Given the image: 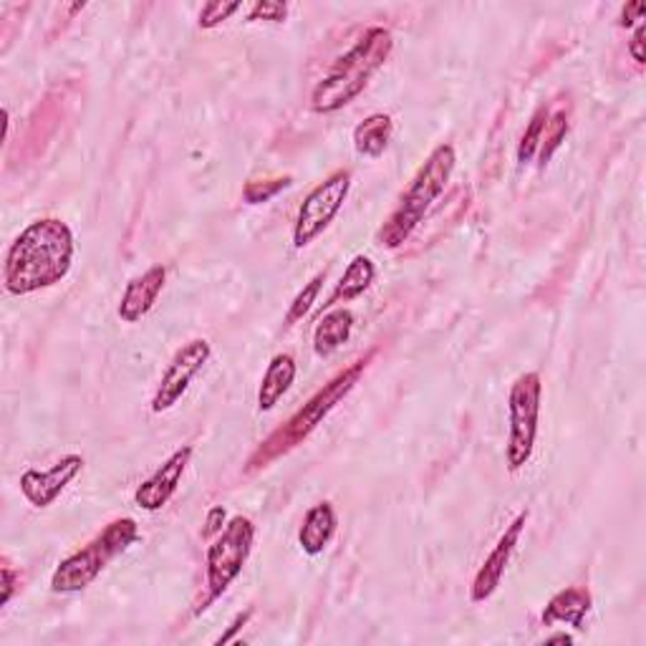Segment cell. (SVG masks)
<instances>
[{"label":"cell","mask_w":646,"mask_h":646,"mask_svg":"<svg viewBox=\"0 0 646 646\" xmlns=\"http://www.w3.org/2000/svg\"><path fill=\"white\" fill-rule=\"evenodd\" d=\"M251 618H253V608H247V612H243V614H237V616L233 618V624H230V626H227V632H225V634H220V636H218V639H215V644H218V646H223V644H230V642H233V639H235V634H237V632H241V629H243V626H245L247 622H251Z\"/></svg>","instance_id":"28"},{"label":"cell","mask_w":646,"mask_h":646,"mask_svg":"<svg viewBox=\"0 0 646 646\" xmlns=\"http://www.w3.org/2000/svg\"><path fill=\"white\" fill-rule=\"evenodd\" d=\"M644 39H646V23L642 21L636 25V31L629 41V56L636 61V66L646 64V53H644Z\"/></svg>","instance_id":"27"},{"label":"cell","mask_w":646,"mask_h":646,"mask_svg":"<svg viewBox=\"0 0 646 646\" xmlns=\"http://www.w3.org/2000/svg\"><path fill=\"white\" fill-rule=\"evenodd\" d=\"M394 51V39L384 25H371L353 46L333 61L311 92L316 114H336L349 106L369 86L371 76L382 68Z\"/></svg>","instance_id":"2"},{"label":"cell","mask_w":646,"mask_h":646,"mask_svg":"<svg viewBox=\"0 0 646 646\" xmlns=\"http://www.w3.org/2000/svg\"><path fill=\"white\" fill-rule=\"evenodd\" d=\"M288 15V6L278 3V0H263V3H255L247 13V21H273L283 23Z\"/></svg>","instance_id":"25"},{"label":"cell","mask_w":646,"mask_h":646,"mask_svg":"<svg viewBox=\"0 0 646 646\" xmlns=\"http://www.w3.org/2000/svg\"><path fill=\"white\" fill-rule=\"evenodd\" d=\"M298 364L290 353H276L265 369L263 382L258 386V412H271L283 396L288 394L290 384L296 382Z\"/></svg>","instance_id":"16"},{"label":"cell","mask_w":646,"mask_h":646,"mask_svg":"<svg viewBox=\"0 0 646 646\" xmlns=\"http://www.w3.org/2000/svg\"><path fill=\"white\" fill-rule=\"evenodd\" d=\"M165 283H167L165 265H152V268L141 273V276L131 278L121 294L117 316L124 324H139L141 318L155 308Z\"/></svg>","instance_id":"13"},{"label":"cell","mask_w":646,"mask_h":646,"mask_svg":"<svg viewBox=\"0 0 646 646\" xmlns=\"http://www.w3.org/2000/svg\"><path fill=\"white\" fill-rule=\"evenodd\" d=\"M569 131H571L569 114H565L563 109L548 112L543 139H541V147H538V159H541V167L551 162L553 155L559 152L561 145L565 141V137H569Z\"/></svg>","instance_id":"20"},{"label":"cell","mask_w":646,"mask_h":646,"mask_svg":"<svg viewBox=\"0 0 646 646\" xmlns=\"http://www.w3.org/2000/svg\"><path fill=\"white\" fill-rule=\"evenodd\" d=\"M336 528H339V516H336L333 502L324 500L316 502L314 508H308L304 516V523L298 528V546L306 555H321L326 546L331 543L336 536Z\"/></svg>","instance_id":"14"},{"label":"cell","mask_w":646,"mask_h":646,"mask_svg":"<svg viewBox=\"0 0 646 646\" xmlns=\"http://www.w3.org/2000/svg\"><path fill=\"white\" fill-rule=\"evenodd\" d=\"M15 581H18V571H13L11 565H3V571H0V583H3V596H0V606H8V601L13 599Z\"/></svg>","instance_id":"30"},{"label":"cell","mask_w":646,"mask_h":646,"mask_svg":"<svg viewBox=\"0 0 646 646\" xmlns=\"http://www.w3.org/2000/svg\"><path fill=\"white\" fill-rule=\"evenodd\" d=\"M546 121H548V109H546V106H541V109L533 114V119H530L526 135H523V139H520V145H518V162L520 165L533 162V157L538 155V147H541Z\"/></svg>","instance_id":"22"},{"label":"cell","mask_w":646,"mask_h":646,"mask_svg":"<svg viewBox=\"0 0 646 646\" xmlns=\"http://www.w3.org/2000/svg\"><path fill=\"white\" fill-rule=\"evenodd\" d=\"M528 523V510L518 512L512 518V523L506 528V533L498 538V543L493 546V551L488 553V559L483 561L480 569H477L473 586H470V599L473 604H485V601L493 599L495 591L500 589L502 576H506V569L516 553V546L520 543V536H523Z\"/></svg>","instance_id":"10"},{"label":"cell","mask_w":646,"mask_h":646,"mask_svg":"<svg viewBox=\"0 0 646 646\" xmlns=\"http://www.w3.org/2000/svg\"><path fill=\"white\" fill-rule=\"evenodd\" d=\"M139 538L141 533L135 518L112 520L94 541H88L82 551L71 553L56 565L51 576V591L53 594H78V591L88 589L102 576L106 565L124 551H129Z\"/></svg>","instance_id":"5"},{"label":"cell","mask_w":646,"mask_h":646,"mask_svg":"<svg viewBox=\"0 0 646 646\" xmlns=\"http://www.w3.org/2000/svg\"><path fill=\"white\" fill-rule=\"evenodd\" d=\"M194 455L192 445H184L165 459L157 470L147 477L145 483L135 490V506L145 512L162 510L167 502L174 498L177 488H180L184 473H188L190 459Z\"/></svg>","instance_id":"12"},{"label":"cell","mask_w":646,"mask_h":646,"mask_svg":"<svg viewBox=\"0 0 646 646\" xmlns=\"http://www.w3.org/2000/svg\"><path fill=\"white\" fill-rule=\"evenodd\" d=\"M353 324H357V318H353L349 308H343V306L329 308V314H326L314 329L316 357L326 359V357H331L333 351H339L343 343L351 339Z\"/></svg>","instance_id":"18"},{"label":"cell","mask_w":646,"mask_h":646,"mask_svg":"<svg viewBox=\"0 0 646 646\" xmlns=\"http://www.w3.org/2000/svg\"><path fill=\"white\" fill-rule=\"evenodd\" d=\"M455 165L457 155L453 145H440L432 149L417 174L412 177L410 188L404 190L400 205L394 208L382 230H379V243L384 247H400L420 227L427 210L445 192L449 177L455 172Z\"/></svg>","instance_id":"4"},{"label":"cell","mask_w":646,"mask_h":646,"mask_svg":"<svg viewBox=\"0 0 646 646\" xmlns=\"http://www.w3.org/2000/svg\"><path fill=\"white\" fill-rule=\"evenodd\" d=\"M225 523H227V510L223 506L210 508L208 518H205V538H212V536L223 533Z\"/></svg>","instance_id":"26"},{"label":"cell","mask_w":646,"mask_h":646,"mask_svg":"<svg viewBox=\"0 0 646 646\" xmlns=\"http://www.w3.org/2000/svg\"><path fill=\"white\" fill-rule=\"evenodd\" d=\"M74 233L59 218H41L21 230L6 253L3 286L11 296H31L68 276L74 265Z\"/></svg>","instance_id":"1"},{"label":"cell","mask_w":646,"mask_h":646,"mask_svg":"<svg viewBox=\"0 0 646 646\" xmlns=\"http://www.w3.org/2000/svg\"><path fill=\"white\" fill-rule=\"evenodd\" d=\"M644 15H646V3H642V0H634V3H629V6H624L622 8V23L624 29H632V25L636 23V21H644Z\"/></svg>","instance_id":"29"},{"label":"cell","mask_w":646,"mask_h":646,"mask_svg":"<svg viewBox=\"0 0 646 646\" xmlns=\"http://www.w3.org/2000/svg\"><path fill=\"white\" fill-rule=\"evenodd\" d=\"M377 278V265L369 255H353L351 263L343 271L341 280L336 283L333 294L326 298L324 308H336L341 304H349V300H357L359 296H364L371 288V283Z\"/></svg>","instance_id":"17"},{"label":"cell","mask_w":646,"mask_h":646,"mask_svg":"<svg viewBox=\"0 0 646 646\" xmlns=\"http://www.w3.org/2000/svg\"><path fill=\"white\" fill-rule=\"evenodd\" d=\"M290 182H294V177H278V180H268V182H258V180H251L245 184L243 190V200L247 205H263V202H268L280 194L283 190L290 188Z\"/></svg>","instance_id":"23"},{"label":"cell","mask_w":646,"mask_h":646,"mask_svg":"<svg viewBox=\"0 0 646 646\" xmlns=\"http://www.w3.org/2000/svg\"><path fill=\"white\" fill-rule=\"evenodd\" d=\"M394 137V119L389 114H371L364 121H359L353 127V149L357 155L379 159L389 147V141Z\"/></svg>","instance_id":"19"},{"label":"cell","mask_w":646,"mask_h":646,"mask_svg":"<svg viewBox=\"0 0 646 646\" xmlns=\"http://www.w3.org/2000/svg\"><path fill=\"white\" fill-rule=\"evenodd\" d=\"M82 470H84V457L74 453L61 457L56 465L49 467V470H25L21 475L23 498L29 500L33 508L46 510L61 498V493H64L68 485L82 475Z\"/></svg>","instance_id":"11"},{"label":"cell","mask_w":646,"mask_h":646,"mask_svg":"<svg viewBox=\"0 0 646 646\" xmlns=\"http://www.w3.org/2000/svg\"><path fill=\"white\" fill-rule=\"evenodd\" d=\"M548 644H553V642H561V644H573V636L571 634H551L546 639Z\"/></svg>","instance_id":"31"},{"label":"cell","mask_w":646,"mask_h":646,"mask_svg":"<svg viewBox=\"0 0 646 646\" xmlns=\"http://www.w3.org/2000/svg\"><path fill=\"white\" fill-rule=\"evenodd\" d=\"M210 357L212 347L208 339H190L188 343H182L170 364H167L162 379H159L157 392L152 396V412L162 414L170 412L174 404H180L182 396L188 394L192 379L205 369Z\"/></svg>","instance_id":"9"},{"label":"cell","mask_w":646,"mask_h":646,"mask_svg":"<svg viewBox=\"0 0 646 646\" xmlns=\"http://www.w3.org/2000/svg\"><path fill=\"white\" fill-rule=\"evenodd\" d=\"M594 606V596H591L589 589L583 586H569L555 594L551 601H548L543 608L541 622L546 626L553 624H569L573 629L581 632L583 624H586V616Z\"/></svg>","instance_id":"15"},{"label":"cell","mask_w":646,"mask_h":646,"mask_svg":"<svg viewBox=\"0 0 646 646\" xmlns=\"http://www.w3.org/2000/svg\"><path fill=\"white\" fill-rule=\"evenodd\" d=\"M253 541H255V526L251 518L235 516L227 520L223 533H218V538L210 543L205 553L208 596L194 614L205 612L210 604H215L218 599H223L225 591L233 586V581L241 576L247 559H251Z\"/></svg>","instance_id":"6"},{"label":"cell","mask_w":646,"mask_h":646,"mask_svg":"<svg viewBox=\"0 0 646 646\" xmlns=\"http://www.w3.org/2000/svg\"><path fill=\"white\" fill-rule=\"evenodd\" d=\"M243 3H237V0H233V3H223V0H218V3H208L202 6V11L198 15V25L200 29H218L220 23L227 21V18H233L237 11H241Z\"/></svg>","instance_id":"24"},{"label":"cell","mask_w":646,"mask_h":646,"mask_svg":"<svg viewBox=\"0 0 646 646\" xmlns=\"http://www.w3.org/2000/svg\"><path fill=\"white\" fill-rule=\"evenodd\" d=\"M371 357H374V353H367L364 359L353 361L349 369L339 371V374H336L329 384L318 389V392L304 406H300L294 417H290L286 424H283V427H278L276 432H273V435H268L261 442L258 449H255V453L251 455V459H247L245 470L255 473V470H261V467H268L273 459L283 457L294 447H298L306 437H311L318 424H321L333 412V406L339 404L343 396H349L351 389L359 384V379L364 377Z\"/></svg>","instance_id":"3"},{"label":"cell","mask_w":646,"mask_h":646,"mask_svg":"<svg viewBox=\"0 0 646 646\" xmlns=\"http://www.w3.org/2000/svg\"><path fill=\"white\" fill-rule=\"evenodd\" d=\"M324 280H326V271L316 273V276L308 280L304 288H300V294L294 298V304H290L288 314H286V324L288 326L304 321V318L311 314V308L318 300V294H321V288H324Z\"/></svg>","instance_id":"21"},{"label":"cell","mask_w":646,"mask_h":646,"mask_svg":"<svg viewBox=\"0 0 646 646\" xmlns=\"http://www.w3.org/2000/svg\"><path fill=\"white\" fill-rule=\"evenodd\" d=\"M349 190H351V172L336 170L306 194L304 202H300L296 223H294L296 251H304V247L311 245L316 237L333 223V218L339 215L343 202H347L349 198Z\"/></svg>","instance_id":"8"},{"label":"cell","mask_w":646,"mask_h":646,"mask_svg":"<svg viewBox=\"0 0 646 646\" xmlns=\"http://www.w3.org/2000/svg\"><path fill=\"white\" fill-rule=\"evenodd\" d=\"M541 396L543 382L538 371H526L510 386L506 442V463L510 473H520L533 457L538 422H541Z\"/></svg>","instance_id":"7"}]
</instances>
